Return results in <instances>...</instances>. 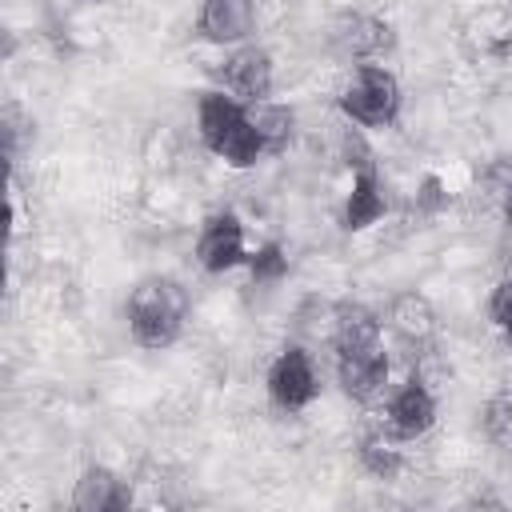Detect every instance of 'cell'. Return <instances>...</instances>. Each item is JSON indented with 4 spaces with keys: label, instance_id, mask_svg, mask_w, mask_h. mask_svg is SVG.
I'll list each match as a JSON object with an SVG mask.
<instances>
[{
    "label": "cell",
    "instance_id": "11",
    "mask_svg": "<svg viewBox=\"0 0 512 512\" xmlns=\"http://www.w3.org/2000/svg\"><path fill=\"white\" fill-rule=\"evenodd\" d=\"M132 504V488L128 480H120L112 468L104 464H88L76 480V492H72V508L76 512H120Z\"/></svg>",
    "mask_w": 512,
    "mask_h": 512
},
{
    "label": "cell",
    "instance_id": "15",
    "mask_svg": "<svg viewBox=\"0 0 512 512\" xmlns=\"http://www.w3.org/2000/svg\"><path fill=\"white\" fill-rule=\"evenodd\" d=\"M248 116H252V124H256V132H260V140H264V148L268 152H280L288 140H292V108H284V104H272V100H260V104H248Z\"/></svg>",
    "mask_w": 512,
    "mask_h": 512
},
{
    "label": "cell",
    "instance_id": "16",
    "mask_svg": "<svg viewBox=\"0 0 512 512\" xmlns=\"http://www.w3.org/2000/svg\"><path fill=\"white\" fill-rule=\"evenodd\" d=\"M360 464H364V468H368L376 480H392V476L400 472L404 456H400V448H396L392 440L364 436V440H360Z\"/></svg>",
    "mask_w": 512,
    "mask_h": 512
},
{
    "label": "cell",
    "instance_id": "17",
    "mask_svg": "<svg viewBox=\"0 0 512 512\" xmlns=\"http://www.w3.org/2000/svg\"><path fill=\"white\" fill-rule=\"evenodd\" d=\"M248 268H252V280L256 284H276L284 272H288V256L280 252V244H264L248 256Z\"/></svg>",
    "mask_w": 512,
    "mask_h": 512
},
{
    "label": "cell",
    "instance_id": "14",
    "mask_svg": "<svg viewBox=\"0 0 512 512\" xmlns=\"http://www.w3.org/2000/svg\"><path fill=\"white\" fill-rule=\"evenodd\" d=\"M336 348H364V344H380V316L364 304H340L336 308V324H332Z\"/></svg>",
    "mask_w": 512,
    "mask_h": 512
},
{
    "label": "cell",
    "instance_id": "19",
    "mask_svg": "<svg viewBox=\"0 0 512 512\" xmlns=\"http://www.w3.org/2000/svg\"><path fill=\"white\" fill-rule=\"evenodd\" d=\"M488 312H492L496 328H500V332L512 340V280L496 284V292H492V300H488Z\"/></svg>",
    "mask_w": 512,
    "mask_h": 512
},
{
    "label": "cell",
    "instance_id": "3",
    "mask_svg": "<svg viewBox=\"0 0 512 512\" xmlns=\"http://www.w3.org/2000/svg\"><path fill=\"white\" fill-rule=\"evenodd\" d=\"M340 112L360 128H388L400 116V84L384 64H356L340 92Z\"/></svg>",
    "mask_w": 512,
    "mask_h": 512
},
{
    "label": "cell",
    "instance_id": "4",
    "mask_svg": "<svg viewBox=\"0 0 512 512\" xmlns=\"http://www.w3.org/2000/svg\"><path fill=\"white\" fill-rule=\"evenodd\" d=\"M320 392V380H316V368H312V356L300 348V344H288L272 368H268V396L276 408L284 412H300L316 400Z\"/></svg>",
    "mask_w": 512,
    "mask_h": 512
},
{
    "label": "cell",
    "instance_id": "8",
    "mask_svg": "<svg viewBox=\"0 0 512 512\" xmlns=\"http://www.w3.org/2000/svg\"><path fill=\"white\" fill-rule=\"evenodd\" d=\"M384 416H388L392 440H416V436H424V432L436 424V400H432V392L424 388L420 376H408V380L388 396Z\"/></svg>",
    "mask_w": 512,
    "mask_h": 512
},
{
    "label": "cell",
    "instance_id": "2",
    "mask_svg": "<svg viewBox=\"0 0 512 512\" xmlns=\"http://www.w3.org/2000/svg\"><path fill=\"white\" fill-rule=\"evenodd\" d=\"M188 320V292L172 276H144L128 292V332L140 348H168L184 332Z\"/></svg>",
    "mask_w": 512,
    "mask_h": 512
},
{
    "label": "cell",
    "instance_id": "6",
    "mask_svg": "<svg viewBox=\"0 0 512 512\" xmlns=\"http://www.w3.org/2000/svg\"><path fill=\"white\" fill-rule=\"evenodd\" d=\"M336 380L340 392L356 404H372L388 384V356L380 344L364 348H336Z\"/></svg>",
    "mask_w": 512,
    "mask_h": 512
},
{
    "label": "cell",
    "instance_id": "5",
    "mask_svg": "<svg viewBox=\"0 0 512 512\" xmlns=\"http://www.w3.org/2000/svg\"><path fill=\"white\" fill-rule=\"evenodd\" d=\"M216 80L228 96H236L244 104H260L272 96V60L256 44H236L224 56V64L216 68Z\"/></svg>",
    "mask_w": 512,
    "mask_h": 512
},
{
    "label": "cell",
    "instance_id": "13",
    "mask_svg": "<svg viewBox=\"0 0 512 512\" xmlns=\"http://www.w3.org/2000/svg\"><path fill=\"white\" fill-rule=\"evenodd\" d=\"M388 328L408 344H424L436 336V308L424 292H400L388 304Z\"/></svg>",
    "mask_w": 512,
    "mask_h": 512
},
{
    "label": "cell",
    "instance_id": "21",
    "mask_svg": "<svg viewBox=\"0 0 512 512\" xmlns=\"http://www.w3.org/2000/svg\"><path fill=\"white\" fill-rule=\"evenodd\" d=\"M508 216H512V184H508Z\"/></svg>",
    "mask_w": 512,
    "mask_h": 512
},
{
    "label": "cell",
    "instance_id": "7",
    "mask_svg": "<svg viewBox=\"0 0 512 512\" xmlns=\"http://www.w3.org/2000/svg\"><path fill=\"white\" fill-rule=\"evenodd\" d=\"M196 260L204 272H228L236 264H248V248H244V224L236 212H212L200 224L196 236Z\"/></svg>",
    "mask_w": 512,
    "mask_h": 512
},
{
    "label": "cell",
    "instance_id": "12",
    "mask_svg": "<svg viewBox=\"0 0 512 512\" xmlns=\"http://www.w3.org/2000/svg\"><path fill=\"white\" fill-rule=\"evenodd\" d=\"M388 212V200H384V184L376 176V164L372 168H356L352 172V188H348V200H344V228L348 232H360L368 224H376L380 216Z\"/></svg>",
    "mask_w": 512,
    "mask_h": 512
},
{
    "label": "cell",
    "instance_id": "9",
    "mask_svg": "<svg viewBox=\"0 0 512 512\" xmlns=\"http://www.w3.org/2000/svg\"><path fill=\"white\" fill-rule=\"evenodd\" d=\"M332 48L344 56V60H356V64H368L372 56H380L388 48V24L376 20V16H364V12H340L332 20Z\"/></svg>",
    "mask_w": 512,
    "mask_h": 512
},
{
    "label": "cell",
    "instance_id": "10",
    "mask_svg": "<svg viewBox=\"0 0 512 512\" xmlns=\"http://www.w3.org/2000/svg\"><path fill=\"white\" fill-rule=\"evenodd\" d=\"M196 32L208 44H244L252 32V0H204Z\"/></svg>",
    "mask_w": 512,
    "mask_h": 512
},
{
    "label": "cell",
    "instance_id": "1",
    "mask_svg": "<svg viewBox=\"0 0 512 512\" xmlns=\"http://www.w3.org/2000/svg\"><path fill=\"white\" fill-rule=\"evenodd\" d=\"M196 128H200V140L212 156H220L224 164L232 168H252L268 148L248 116V104L228 96L224 88H212V92H200V104H196Z\"/></svg>",
    "mask_w": 512,
    "mask_h": 512
},
{
    "label": "cell",
    "instance_id": "18",
    "mask_svg": "<svg viewBox=\"0 0 512 512\" xmlns=\"http://www.w3.org/2000/svg\"><path fill=\"white\" fill-rule=\"evenodd\" d=\"M340 152H344V164L356 172V168H372V148L364 144L360 128H344L340 136Z\"/></svg>",
    "mask_w": 512,
    "mask_h": 512
},
{
    "label": "cell",
    "instance_id": "20",
    "mask_svg": "<svg viewBox=\"0 0 512 512\" xmlns=\"http://www.w3.org/2000/svg\"><path fill=\"white\" fill-rule=\"evenodd\" d=\"M440 204H444V196H440V180L428 176V180H424V208L432 212V208H440Z\"/></svg>",
    "mask_w": 512,
    "mask_h": 512
}]
</instances>
